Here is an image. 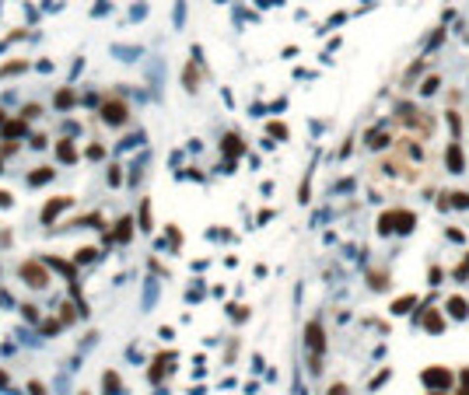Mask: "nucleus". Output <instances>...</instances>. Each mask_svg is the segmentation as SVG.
<instances>
[{"instance_id":"nucleus-17","label":"nucleus","mask_w":469,"mask_h":395,"mask_svg":"<svg viewBox=\"0 0 469 395\" xmlns=\"http://www.w3.org/2000/svg\"><path fill=\"white\" fill-rule=\"evenodd\" d=\"M140 220H144V227H151V207L144 203V210H140Z\"/></svg>"},{"instance_id":"nucleus-6","label":"nucleus","mask_w":469,"mask_h":395,"mask_svg":"<svg viewBox=\"0 0 469 395\" xmlns=\"http://www.w3.org/2000/svg\"><path fill=\"white\" fill-rule=\"evenodd\" d=\"M424 381H427V385H448V371H441V367H438V371H427Z\"/></svg>"},{"instance_id":"nucleus-21","label":"nucleus","mask_w":469,"mask_h":395,"mask_svg":"<svg viewBox=\"0 0 469 395\" xmlns=\"http://www.w3.org/2000/svg\"><path fill=\"white\" fill-rule=\"evenodd\" d=\"M329 395H347V388H343V385H333V388H329Z\"/></svg>"},{"instance_id":"nucleus-3","label":"nucleus","mask_w":469,"mask_h":395,"mask_svg":"<svg viewBox=\"0 0 469 395\" xmlns=\"http://www.w3.org/2000/svg\"><path fill=\"white\" fill-rule=\"evenodd\" d=\"M67 207H70L67 196H53V203L42 210V220H46V224H53V220H56V214H60V210H67Z\"/></svg>"},{"instance_id":"nucleus-5","label":"nucleus","mask_w":469,"mask_h":395,"mask_svg":"<svg viewBox=\"0 0 469 395\" xmlns=\"http://www.w3.org/2000/svg\"><path fill=\"white\" fill-rule=\"evenodd\" d=\"M49 179H53V168H35V172L28 175L32 185H42V182H49Z\"/></svg>"},{"instance_id":"nucleus-9","label":"nucleus","mask_w":469,"mask_h":395,"mask_svg":"<svg viewBox=\"0 0 469 395\" xmlns=\"http://www.w3.org/2000/svg\"><path fill=\"white\" fill-rule=\"evenodd\" d=\"M448 308H452L455 319H466V311H469V304H466L462 297H452V301H448Z\"/></svg>"},{"instance_id":"nucleus-12","label":"nucleus","mask_w":469,"mask_h":395,"mask_svg":"<svg viewBox=\"0 0 469 395\" xmlns=\"http://www.w3.org/2000/svg\"><path fill=\"white\" fill-rule=\"evenodd\" d=\"M60 157H63V161H74V157H77V150L70 147V140H63V144H60Z\"/></svg>"},{"instance_id":"nucleus-13","label":"nucleus","mask_w":469,"mask_h":395,"mask_svg":"<svg viewBox=\"0 0 469 395\" xmlns=\"http://www.w3.org/2000/svg\"><path fill=\"white\" fill-rule=\"evenodd\" d=\"M70 102H74V91H60V95H56V105H60V108H67Z\"/></svg>"},{"instance_id":"nucleus-22","label":"nucleus","mask_w":469,"mask_h":395,"mask_svg":"<svg viewBox=\"0 0 469 395\" xmlns=\"http://www.w3.org/2000/svg\"><path fill=\"white\" fill-rule=\"evenodd\" d=\"M462 395H469V392H462Z\"/></svg>"},{"instance_id":"nucleus-10","label":"nucleus","mask_w":469,"mask_h":395,"mask_svg":"<svg viewBox=\"0 0 469 395\" xmlns=\"http://www.w3.org/2000/svg\"><path fill=\"white\" fill-rule=\"evenodd\" d=\"M116 227H119V231H116V238H119V242H130V227H133V220H119V224H116Z\"/></svg>"},{"instance_id":"nucleus-20","label":"nucleus","mask_w":469,"mask_h":395,"mask_svg":"<svg viewBox=\"0 0 469 395\" xmlns=\"http://www.w3.org/2000/svg\"><path fill=\"white\" fill-rule=\"evenodd\" d=\"M0 207H11V192H0Z\"/></svg>"},{"instance_id":"nucleus-14","label":"nucleus","mask_w":469,"mask_h":395,"mask_svg":"<svg viewBox=\"0 0 469 395\" xmlns=\"http://www.w3.org/2000/svg\"><path fill=\"white\" fill-rule=\"evenodd\" d=\"M95 255H98L95 249H81V252H77V262H91Z\"/></svg>"},{"instance_id":"nucleus-19","label":"nucleus","mask_w":469,"mask_h":395,"mask_svg":"<svg viewBox=\"0 0 469 395\" xmlns=\"http://www.w3.org/2000/svg\"><path fill=\"white\" fill-rule=\"evenodd\" d=\"M410 304H413V301H410V297H403V301H396V311H399V315H403V311H406V308H410Z\"/></svg>"},{"instance_id":"nucleus-15","label":"nucleus","mask_w":469,"mask_h":395,"mask_svg":"<svg viewBox=\"0 0 469 395\" xmlns=\"http://www.w3.org/2000/svg\"><path fill=\"white\" fill-rule=\"evenodd\" d=\"M21 130H25V123H21V119H18V123H7V137H18Z\"/></svg>"},{"instance_id":"nucleus-4","label":"nucleus","mask_w":469,"mask_h":395,"mask_svg":"<svg viewBox=\"0 0 469 395\" xmlns=\"http://www.w3.org/2000/svg\"><path fill=\"white\" fill-rule=\"evenodd\" d=\"M308 346H312V350H322V325H319V322L308 325Z\"/></svg>"},{"instance_id":"nucleus-11","label":"nucleus","mask_w":469,"mask_h":395,"mask_svg":"<svg viewBox=\"0 0 469 395\" xmlns=\"http://www.w3.org/2000/svg\"><path fill=\"white\" fill-rule=\"evenodd\" d=\"M448 168H452V172H459V168H462V154H459V147H452V150H448Z\"/></svg>"},{"instance_id":"nucleus-18","label":"nucleus","mask_w":469,"mask_h":395,"mask_svg":"<svg viewBox=\"0 0 469 395\" xmlns=\"http://www.w3.org/2000/svg\"><path fill=\"white\" fill-rule=\"evenodd\" d=\"M28 392H32V395H46V388L39 385V381H32V385H28Z\"/></svg>"},{"instance_id":"nucleus-7","label":"nucleus","mask_w":469,"mask_h":395,"mask_svg":"<svg viewBox=\"0 0 469 395\" xmlns=\"http://www.w3.org/2000/svg\"><path fill=\"white\" fill-rule=\"evenodd\" d=\"M105 395H119V374L116 371L105 374Z\"/></svg>"},{"instance_id":"nucleus-16","label":"nucleus","mask_w":469,"mask_h":395,"mask_svg":"<svg viewBox=\"0 0 469 395\" xmlns=\"http://www.w3.org/2000/svg\"><path fill=\"white\" fill-rule=\"evenodd\" d=\"M452 200H455V207H469V196H466V192H455Z\"/></svg>"},{"instance_id":"nucleus-2","label":"nucleus","mask_w":469,"mask_h":395,"mask_svg":"<svg viewBox=\"0 0 469 395\" xmlns=\"http://www.w3.org/2000/svg\"><path fill=\"white\" fill-rule=\"evenodd\" d=\"M21 280H25L28 287H46V284H49V269H46L42 262L28 259V262L21 266Z\"/></svg>"},{"instance_id":"nucleus-8","label":"nucleus","mask_w":469,"mask_h":395,"mask_svg":"<svg viewBox=\"0 0 469 395\" xmlns=\"http://www.w3.org/2000/svg\"><path fill=\"white\" fill-rule=\"evenodd\" d=\"M224 154H242V140L234 137V133H228V137H224Z\"/></svg>"},{"instance_id":"nucleus-1","label":"nucleus","mask_w":469,"mask_h":395,"mask_svg":"<svg viewBox=\"0 0 469 395\" xmlns=\"http://www.w3.org/2000/svg\"><path fill=\"white\" fill-rule=\"evenodd\" d=\"M126 115H130L126 102H119V98H109V102H102V119H105L109 126H123V123H126Z\"/></svg>"}]
</instances>
